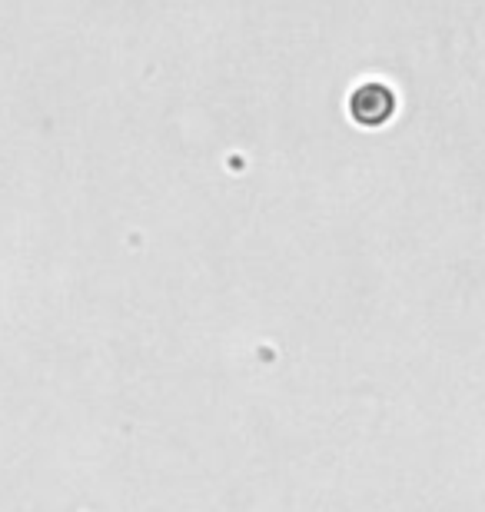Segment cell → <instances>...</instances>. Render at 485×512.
I'll return each instance as SVG.
<instances>
[{"label":"cell","instance_id":"obj_1","mask_svg":"<svg viewBox=\"0 0 485 512\" xmlns=\"http://www.w3.org/2000/svg\"><path fill=\"white\" fill-rule=\"evenodd\" d=\"M389 110H392V94L386 87H376V84L363 87L353 100V114L359 120H366V124H383L389 117Z\"/></svg>","mask_w":485,"mask_h":512}]
</instances>
